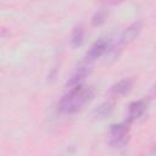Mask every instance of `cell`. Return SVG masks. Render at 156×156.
<instances>
[{
    "label": "cell",
    "instance_id": "cell-11",
    "mask_svg": "<svg viewBox=\"0 0 156 156\" xmlns=\"http://www.w3.org/2000/svg\"><path fill=\"white\" fill-rule=\"evenodd\" d=\"M102 1H105L106 4H111V5H116V4H119V2H122L123 0H102Z\"/></svg>",
    "mask_w": 156,
    "mask_h": 156
},
{
    "label": "cell",
    "instance_id": "cell-10",
    "mask_svg": "<svg viewBox=\"0 0 156 156\" xmlns=\"http://www.w3.org/2000/svg\"><path fill=\"white\" fill-rule=\"evenodd\" d=\"M107 11L106 10H104V9H101V10H99V11H96L95 12V15L93 16V18H91V23L94 24V26H100V24H102L105 21H106V18H107Z\"/></svg>",
    "mask_w": 156,
    "mask_h": 156
},
{
    "label": "cell",
    "instance_id": "cell-1",
    "mask_svg": "<svg viewBox=\"0 0 156 156\" xmlns=\"http://www.w3.org/2000/svg\"><path fill=\"white\" fill-rule=\"evenodd\" d=\"M94 89L83 84L68 88V91L61 98L58 102V110L63 115H73L80 111L94 98Z\"/></svg>",
    "mask_w": 156,
    "mask_h": 156
},
{
    "label": "cell",
    "instance_id": "cell-5",
    "mask_svg": "<svg viewBox=\"0 0 156 156\" xmlns=\"http://www.w3.org/2000/svg\"><path fill=\"white\" fill-rule=\"evenodd\" d=\"M91 68H93V65H90V63H88L85 61H82L79 63V66L76 68V71L73 72V74L67 80V88H72V87L83 84L85 78L91 72Z\"/></svg>",
    "mask_w": 156,
    "mask_h": 156
},
{
    "label": "cell",
    "instance_id": "cell-4",
    "mask_svg": "<svg viewBox=\"0 0 156 156\" xmlns=\"http://www.w3.org/2000/svg\"><path fill=\"white\" fill-rule=\"evenodd\" d=\"M141 23L140 22H134L133 24H130L129 27H127L124 30H122L119 34L115 35V50H113V55H118V51L122 50L123 46L128 45L129 43H132L141 32Z\"/></svg>",
    "mask_w": 156,
    "mask_h": 156
},
{
    "label": "cell",
    "instance_id": "cell-6",
    "mask_svg": "<svg viewBox=\"0 0 156 156\" xmlns=\"http://www.w3.org/2000/svg\"><path fill=\"white\" fill-rule=\"evenodd\" d=\"M146 107H147V105H146V102L144 100H136V101L130 102L129 106H128L127 119L133 123L134 121H136L138 118H140L145 113Z\"/></svg>",
    "mask_w": 156,
    "mask_h": 156
},
{
    "label": "cell",
    "instance_id": "cell-8",
    "mask_svg": "<svg viewBox=\"0 0 156 156\" xmlns=\"http://www.w3.org/2000/svg\"><path fill=\"white\" fill-rule=\"evenodd\" d=\"M112 110H113V102H111V101H105V102H102L101 105H99V106L94 110L93 115H94L95 118L102 119V118H106L107 116H110L111 112H112Z\"/></svg>",
    "mask_w": 156,
    "mask_h": 156
},
{
    "label": "cell",
    "instance_id": "cell-2",
    "mask_svg": "<svg viewBox=\"0 0 156 156\" xmlns=\"http://www.w3.org/2000/svg\"><path fill=\"white\" fill-rule=\"evenodd\" d=\"M113 50H115V35L101 37L90 46L83 61L93 65L96 60H99L105 55H113Z\"/></svg>",
    "mask_w": 156,
    "mask_h": 156
},
{
    "label": "cell",
    "instance_id": "cell-12",
    "mask_svg": "<svg viewBox=\"0 0 156 156\" xmlns=\"http://www.w3.org/2000/svg\"><path fill=\"white\" fill-rule=\"evenodd\" d=\"M152 95L154 96H156V84L154 85V88H152Z\"/></svg>",
    "mask_w": 156,
    "mask_h": 156
},
{
    "label": "cell",
    "instance_id": "cell-3",
    "mask_svg": "<svg viewBox=\"0 0 156 156\" xmlns=\"http://www.w3.org/2000/svg\"><path fill=\"white\" fill-rule=\"evenodd\" d=\"M132 122L127 118L119 123H115L110 126L108 129V140L110 145L115 149L124 147L129 141V132H130Z\"/></svg>",
    "mask_w": 156,
    "mask_h": 156
},
{
    "label": "cell",
    "instance_id": "cell-9",
    "mask_svg": "<svg viewBox=\"0 0 156 156\" xmlns=\"http://www.w3.org/2000/svg\"><path fill=\"white\" fill-rule=\"evenodd\" d=\"M84 41V29L82 26H78L73 29L71 35V43L73 46H80Z\"/></svg>",
    "mask_w": 156,
    "mask_h": 156
},
{
    "label": "cell",
    "instance_id": "cell-7",
    "mask_svg": "<svg viewBox=\"0 0 156 156\" xmlns=\"http://www.w3.org/2000/svg\"><path fill=\"white\" fill-rule=\"evenodd\" d=\"M133 87V80L130 78H124L121 79L119 82H117L116 84H113L110 89V95L112 98H121L124 96L126 94H128L132 90Z\"/></svg>",
    "mask_w": 156,
    "mask_h": 156
}]
</instances>
